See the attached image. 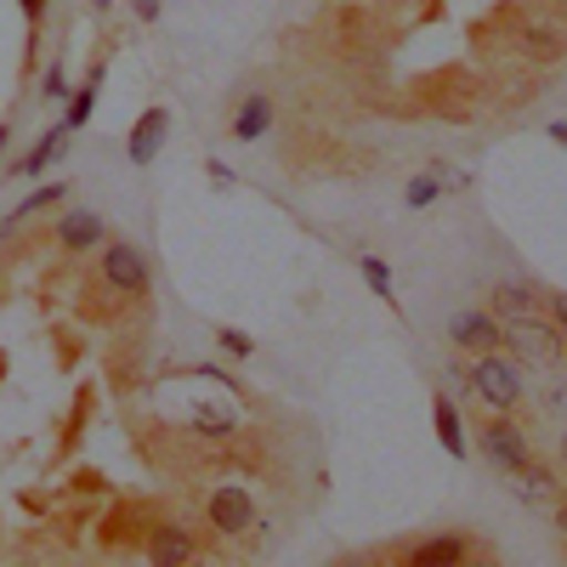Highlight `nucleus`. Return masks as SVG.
Returning a JSON list of instances; mask_svg holds the SVG:
<instances>
[{
    "label": "nucleus",
    "instance_id": "6",
    "mask_svg": "<svg viewBox=\"0 0 567 567\" xmlns=\"http://www.w3.org/2000/svg\"><path fill=\"white\" fill-rule=\"evenodd\" d=\"M449 341L460 352H499L505 347V323L488 312V307H460L449 318Z\"/></svg>",
    "mask_w": 567,
    "mask_h": 567
},
{
    "label": "nucleus",
    "instance_id": "14",
    "mask_svg": "<svg viewBox=\"0 0 567 567\" xmlns=\"http://www.w3.org/2000/svg\"><path fill=\"white\" fill-rule=\"evenodd\" d=\"M103 74H109L103 63H91V74L80 80V91H74V97H69V114H63L69 136H74V131H80V125L91 120V109H97V97H103Z\"/></svg>",
    "mask_w": 567,
    "mask_h": 567
},
{
    "label": "nucleus",
    "instance_id": "9",
    "mask_svg": "<svg viewBox=\"0 0 567 567\" xmlns=\"http://www.w3.org/2000/svg\"><path fill=\"white\" fill-rule=\"evenodd\" d=\"M194 556H199L194 550V534L176 528V523H159L148 534V561H159V567H182V561H194Z\"/></svg>",
    "mask_w": 567,
    "mask_h": 567
},
{
    "label": "nucleus",
    "instance_id": "12",
    "mask_svg": "<svg viewBox=\"0 0 567 567\" xmlns=\"http://www.w3.org/2000/svg\"><path fill=\"white\" fill-rule=\"evenodd\" d=\"M528 312H539V290H534V284L499 278V284H494V318L505 323V318H528Z\"/></svg>",
    "mask_w": 567,
    "mask_h": 567
},
{
    "label": "nucleus",
    "instance_id": "13",
    "mask_svg": "<svg viewBox=\"0 0 567 567\" xmlns=\"http://www.w3.org/2000/svg\"><path fill=\"white\" fill-rule=\"evenodd\" d=\"M63 142H69V125H52V131H45L40 142H34V148L12 165V176H23V182H34V176H45V171H52V159L63 154Z\"/></svg>",
    "mask_w": 567,
    "mask_h": 567
},
{
    "label": "nucleus",
    "instance_id": "7",
    "mask_svg": "<svg viewBox=\"0 0 567 567\" xmlns=\"http://www.w3.org/2000/svg\"><path fill=\"white\" fill-rule=\"evenodd\" d=\"M52 239H58L63 256H91V250L109 245V221L97 210H63L58 227H52Z\"/></svg>",
    "mask_w": 567,
    "mask_h": 567
},
{
    "label": "nucleus",
    "instance_id": "11",
    "mask_svg": "<svg viewBox=\"0 0 567 567\" xmlns=\"http://www.w3.org/2000/svg\"><path fill=\"white\" fill-rule=\"evenodd\" d=\"M477 550H471V539L465 534H437V539H420V545H409V561H420V567H443V561H471Z\"/></svg>",
    "mask_w": 567,
    "mask_h": 567
},
{
    "label": "nucleus",
    "instance_id": "3",
    "mask_svg": "<svg viewBox=\"0 0 567 567\" xmlns=\"http://www.w3.org/2000/svg\"><path fill=\"white\" fill-rule=\"evenodd\" d=\"M477 443H483V460L499 471V477H516L528 460H534V443H528V432L516 425L511 414H494L483 432H477Z\"/></svg>",
    "mask_w": 567,
    "mask_h": 567
},
{
    "label": "nucleus",
    "instance_id": "10",
    "mask_svg": "<svg viewBox=\"0 0 567 567\" xmlns=\"http://www.w3.org/2000/svg\"><path fill=\"white\" fill-rule=\"evenodd\" d=\"M516 499H523V505H556V499H561L556 471L539 465V460H528L523 471H516Z\"/></svg>",
    "mask_w": 567,
    "mask_h": 567
},
{
    "label": "nucleus",
    "instance_id": "1",
    "mask_svg": "<svg viewBox=\"0 0 567 567\" xmlns=\"http://www.w3.org/2000/svg\"><path fill=\"white\" fill-rule=\"evenodd\" d=\"M505 352H516L523 363H534V369H556L561 358H567V329H556L550 318H539V312H528V318H505Z\"/></svg>",
    "mask_w": 567,
    "mask_h": 567
},
{
    "label": "nucleus",
    "instance_id": "2",
    "mask_svg": "<svg viewBox=\"0 0 567 567\" xmlns=\"http://www.w3.org/2000/svg\"><path fill=\"white\" fill-rule=\"evenodd\" d=\"M471 392H477V403L494 409V414H511L516 403L528 398L523 369H516L505 352H477V363H471Z\"/></svg>",
    "mask_w": 567,
    "mask_h": 567
},
{
    "label": "nucleus",
    "instance_id": "20",
    "mask_svg": "<svg viewBox=\"0 0 567 567\" xmlns=\"http://www.w3.org/2000/svg\"><path fill=\"white\" fill-rule=\"evenodd\" d=\"M363 278L374 284V296H381V301H392V272H386L381 256H363Z\"/></svg>",
    "mask_w": 567,
    "mask_h": 567
},
{
    "label": "nucleus",
    "instance_id": "28",
    "mask_svg": "<svg viewBox=\"0 0 567 567\" xmlns=\"http://www.w3.org/2000/svg\"><path fill=\"white\" fill-rule=\"evenodd\" d=\"M556 528H561V539H567V499H556Z\"/></svg>",
    "mask_w": 567,
    "mask_h": 567
},
{
    "label": "nucleus",
    "instance_id": "25",
    "mask_svg": "<svg viewBox=\"0 0 567 567\" xmlns=\"http://www.w3.org/2000/svg\"><path fill=\"white\" fill-rule=\"evenodd\" d=\"M550 323H556V329H567V296H561V290L550 296Z\"/></svg>",
    "mask_w": 567,
    "mask_h": 567
},
{
    "label": "nucleus",
    "instance_id": "22",
    "mask_svg": "<svg viewBox=\"0 0 567 567\" xmlns=\"http://www.w3.org/2000/svg\"><path fill=\"white\" fill-rule=\"evenodd\" d=\"M40 97H45V103H69V80H63V69H58V63L45 69V80H40Z\"/></svg>",
    "mask_w": 567,
    "mask_h": 567
},
{
    "label": "nucleus",
    "instance_id": "23",
    "mask_svg": "<svg viewBox=\"0 0 567 567\" xmlns=\"http://www.w3.org/2000/svg\"><path fill=\"white\" fill-rule=\"evenodd\" d=\"M539 403H545V409H550V414H567V381H550V386H545V398H539Z\"/></svg>",
    "mask_w": 567,
    "mask_h": 567
},
{
    "label": "nucleus",
    "instance_id": "21",
    "mask_svg": "<svg viewBox=\"0 0 567 567\" xmlns=\"http://www.w3.org/2000/svg\"><path fill=\"white\" fill-rule=\"evenodd\" d=\"M216 347H221L227 358H250V352H256V341L245 336V329H216Z\"/></svg>",
    "mask_w": 567,
    "mask_h": 567
},
{
    "label": "nucleus",
    "instance_id": "26",
    "mask_svg": "<svg viewBox=\"0 0 567 567\" xmlns=\"http://www.w3.org/2000/svg\"><path fill=\"white\" fill-rule=\"evenodd\" d=\"M136 18H142V23H154V18H159V0H136Z\"/></svg>",
    "mask_w": 567,
    "mask_h": 567
},
{
    "label": "nucleus",
    "instance_id": "19",
    "mask_svg": "<svg viewBox=\"0 0 567 567\" xmlns=\"http://www.w3.org/2000/svg\"><path fill=\"white\" fill-rule=\"evenodd\" d=\"M437 194H443V182H437V176H414V182H409V194H403V205H409V210H425V205H437Z\"/></svg>",
    "mask_w": 567,
    "mask_h": 567
},
{
    "label": "nucleus",
    "instance_id": "24",
    "mask_svg": "<svg viewBox=\"0 0 567 567\" xmlns=\"http://www.w3.org/2000/svg\"><path fill=\"white\" fill-rule=\"evenodd\" d=\"M23 7V23H29V45H34V29H40V18H45V0H18Z\"/></svg>",
    "mask_w": 567,
    "mask_h": 567
},
{
    "label": "nucleus",
    "instance_id": "29",
    "mask_svg": "<svg viewBox=\"0 0 567 567\" xmlns=\"http://www.w3.org/2000/svg\"><path fill=\"white\" fill-rule=\"evenodd\" d=\"M550 136H556V142H561V148H567V125H550Z\"/></svg>",
    "mask_w": 567,
    "mask_h": 567
},
{
    "label": "nucleus",
    "instance_id": "4",
    "mask_svg": "<svg viewBox=\"0 0 567 567\" xmlns=\"http://www.w3.org/2000/svg\"><path fill=\"white\" fill-rule=\"evenodd\" d=\"M97 272H103V284H109L114 296H131V301L148 296V256H142L131 239H109Z\"/></svg>",
    "mask_w": 567,
    "mask_h": 567
},
{
    "label": "nucleus",
    "instance_id": "16",
    "mask_svg": "<svg viewBox=\"0 0 567 567\" xmlns=\"http://www.w3.org/2000/svg\"><path fill=\"white\" fill-rule=\"evenodd\" d=\"M432 425H437V443L460 460L471 443H465V420H460V409L449 403V398H432Z\"/></svg>",
    "mask_w": 567,
    "mask_h": 567
},
{
    "label": "nucleus",
    "instance_id": "15",
    "mask_svg": "<svg viewBox=\"0 0 567 567\" xmlns=\"http://www.w3.org/2000/svg\"><path fill=\"white\" fill-rule=\"evenodd\" d=\"M267 125H272V97H267V91H256V97H245L239 114H233V136L256 142V136H267Z\"/></svg>",
    "mask_w": 567,
    "mask_h": 567
},
{
    "label": "nucleus",
    "instance_id": "18",
    "mask_svg": "<svg viewBox=\"0 0 567 567\" xmlns=\"http://www.w3.org/2000/svg\"><path fill=\"white\" fill-rule=\"evenodd\" d=\"M523 52H528V58H556V52H561V34H556L550 23H545V29L534 23V29H523Z\"/></svg>",
    "mask_w": 567,
    "mask_h": 567
},
{
    "label": "nucleus",
    "instance_id": "27",
    "mask_svg": "<svg viewBox=\"0 0 567 567\" xmlns=\"http://www.w3.org/2000/svg\"><path fill=\"white\" fill-rule=\"evenodd\" d=\"M7 148H12V125L0 120V159H7Z\"/></svg>",
    "mask_w": 567,
    "mask_h": 567
},
{
    "label": "nucleus",
    "instance_id": "30",
    "mask_svg": "<svg viewBox=\"0 0 567 567\" xmlns=\"http://www.w3.org/2000/svg\"><path fill=\"white\" fill-rule=\"evenodd\" d=\"M561 460H567V437H561Z\"/></svg>",
    "mask_w": 567,
    "mask_h": 567
},
{
    "label": "nucleus",
    "instance_id": "5",
    "mask_svg": "<svg viewBox=\"0 0 567 567\" xmlns=\"http://www.w3.org/2000/svg\"><path fill=\"white\" fill-rule=\"evenodd\" d=\"M205 523L227 539V534H250L256 528V499H250V488H239V483H221V488H210V499H205Z\"/></svg>",
    "mask_w": 567,
    "mask_h": 567
},
{
    "label": "nucleus",
    "instance_id": "17",
    "mask_svg": "<svg viewBox=\"0 0 567 567\" xmlns=\"http://www.w3.org/2000/svg\"><path fill=\"white\" fill-rule=\"evenodd\" d=\"M69 199V182H45V187H34V194L12 210V227H23V221H34V216H45V210H58Z\"/></svg>",
    "mask_w": 567,
    "mask_h": 567
},
{
    "label": "nucleus",
    "instance_id": "8",
    "mask_svg": "<svg viewBox=\"0 0 567 567\" xmlns=\"http://www.w3.org/2000/svg\"><path fill=\"white\" fill-rule=\"evenodd\" d=\"M165 131H171V109H148V114H142L136 131H131V142H125L131 165H154L159 148H165Z\"/></svg>",
    "mask_w": 567,
    "mask_h": 567
}]
</instances>
